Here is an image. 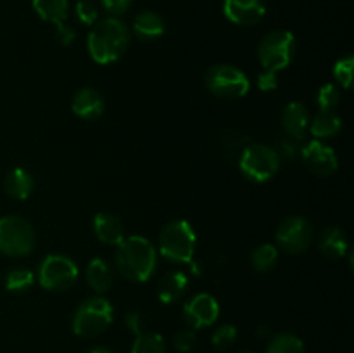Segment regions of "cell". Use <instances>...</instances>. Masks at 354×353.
I'll use <instances>...</instances> for the list:
<instances>
[{"label": "cell", "instance_id": "6da1fadb", "mask_svg": "<svg viewBox=\"0 0 354 353\" xmlns=\"http://www.w3.org/2000/svg\"><path fill=\"white\" fill-rule=\"evenodd\" d=\"M131 42L130 28L120 17L97 21L86 37V51L97 64H111L127 54Z\"/></svg>", "mask_w": 354, "mask_h": 353}, {"label": "cell", "instance_id": "7a4b0ae2", "mask_svg": "<svg viewBox=\"0 0 354 353\" xmlns=\"http://www.w3.org/2000/svg\"><path fill=\"white\" fill-rule=\"evenodd\" d=\"M114 265L127 280L145 282L158 269V249L144 235H128L118 244Z\"/></svg>", "mask_w": 354, "mask_h": 353}, {"label": "cell", "instance_id": "3957f363", "mask_svg": "<svg viewBox=\"0 0 354 353\" xmlns=\"http://www.w3.org/2000/svg\"><path fill=\"white\" fill-rule=\"evenodd\" d=\"M159 253L173 263H190L197 248V235L187 220L168 221L159 232Z\"/></svg>", "mask_w": 354, "mask_h": 353}, {"label": "cell", "instance_id": "277c9868", "mask_svg": "<svg viewBox=\"0 0 354 353\" xmlns=\"http://www.w3.org/2000/svg\"><path fill=\"white\" fill-rule=\"evenodd\" d=\"M114 320V308L102 296L86 298L73 315V332L80 338H95L109 329Z\"/></svg>", "mask_w": 354, "mask_h": 353}, {"label": "cell", "instance_id": "5b68a950", "mask_svg": "<svg viewBox=\"0 0 354 353\" xmlns=\"http://www.w3.org/2000/svg\"><path fill=\"white\" fill-rule=\"evenodd\" d=\"M297 40L292 31L273 30L261 38L258 45V59L265 69L282 71L296 57Z\"/></svg>", "mask_w": 354, "mask_h": 353}, {"label": "cell", "instance_id": "8992f818", "mask_svg": "<svg viewBox=\"0 0 354 353\" xmlns=\"http://www.w3.org/2000/svg\"><path fill=\"white\" fill-rule=\"evenodd\" d=\"M279 151L272 145L266 144H249L239 158V168L248 176L249 180L256 183H265L272 180L280 170Z\"/></svg>", "mask_w": 354, "mask_h": 353}, {"label": "cell", "instance_id": "52a82bcc", "mask_svg": "<svg viewBox=\"0 0 354 353\" xmlns=\"http://www.w3.org/2000/svg\"><path fill=\"white\" fill-rule=\"evenodd\" d=\"M204 83L206 89L220 99H241L248 96L251 89V80L248 78V75L237 66L225 64V62L211 66Z\"/></svg>", "mask_w": 354, "mask_h": 353}, {"label": "cell", "instance_id": "ba28073f", "mask_svg": "<svg viewBox=\"0 0 354 353\" xmlns=\"http://www.w3.org/2000/svg\"><path fill=\"white\" fill-rule=\"evenodd\" d=\"M35 248L33 227L23 217L0 218V253L12 258L28 256Z\"/></svg>", "mask_w": 354, "mask_h": 353}, {"label": "cell", "instance_id": "9c48e42d", "mask_svg": "<svg viewBox=\"0 0 354 353\" xmlns=\"http://www.w3.org/2000/svg\"><path fill=\"white\" fill-rule=\"evenodd\" d=\"M78 265L69 256L48 255L38 266V284L50 293H62L75 286L78 280Z\"/></svg>", "mask_w": 354, "mask_h": 353}, {"label": "cell", "instance_id": "30bf717a", "mask_svg": "<svg viewBox=\"0 0 354 353\" xmlns=\"http://www.w3.org/2000/svg\"><path fill=\"white\" fill-rule=\"evenodd\" d=\"M277 244L289 255H301L313 242V225L299 215H292L282 220L277 227Z\"/></svg>", "mask_w": 354, "mask_h": 353}, {"label": "cell", "instance_id": "8fae6325", "mask_svg": "<svg viewBox=\"0 0 354 353\" xmlns=\"http://www.w3.org/2000/svg\"><path fill=\"white\" fill-rule=\"evenodd\" d=\"M220 317V305L209 293H199L183 305V318L190 329H204L213 325Z\"/></svg>", "mask_w": 354, "mask_h": 353}, {"label": "cell", "instance_id": "7c38bea8", "mask_svg": "<svg viewBox=\"0 0 354 353\" xmlns=\"http://www.w3.org/2000/svg\"><path fill=\"white\" fill-rule=\"evenodd\" d=\"M304 166L317 176H328L337 172L339 159L334 149L324 141H311L301 149Z\"/></svg>", "mask_w": 354, "mask_h": 353}, {"label": "cell", "instance_id": "4fadbf2b", "mask_svg": "<svg viewBox=\"0 0 354 353\" xmlns=\"http://www.w3.org/2000/svg\"><path fill=\"white\" fill-rule=\"evenodd\" d=\"M223 14L237 26H252L265 17L266 6L263 0H223Z\"/></svg>", "mask_w": 354, "mask_h": 353}, {"label": "cell", "instance_id": "5bb4252c", "mask_svg": "<svg viewBox=\"0 0 354 353\" xmlns=\"http://www.w3.org/2000/svg\"><path fill=\"white\" fill-rule=\"evenodd\" d=\"M104 109H106V100H104L102 93L92 87H83V89L76 90L71 99V111L85 121H93L100 118Z\"/></svg>", "mask_w": 354, "mask_h": 353}, {"label": "cell", "instance_id": "9a60e30c", "mask_svg": "<svg viewBox=\"0 0 354 353\" xmlns=\"http://www.w3.org/2000/svg\"><path fill=\"white\" fill-rule=\"evenodd\" d=\"M311 113L306 104L292 100L282 111V127L294 141H303L310 130Z\"/></svg>", "mask_w": 354, "mask_h": 353}, {"label": "cell", "instance_id": "2e32d148", "mask_svg": "<svg viewBox=\"0 0 354 353\" xmlns=\"http://www.w3.org/2000/svg\"><path fill=\"white\" fill-rule=\"evenodd\" d=\"M93 232L95 237L100 242L109 246H118L123 241L124 235V225L118 215L109 213V211H100L93 218Z\"/></svg>", "mask_w": 354, "mask_h": 353}, {"label": "cell", "instance_id": "e0dca14e", "mask_svg": "<svg viewBox=\"0 0 354 353\" xmlns=\"http://www.w3.org/2000/svg\"><path fill=\"white\" fill-rule=\"evenodd\" d=\"M187 289H189V277L180 270H173V272L165 273L159 280L158 298L165 305H171L182 300Z\"/></svg>", "mask_w": 354, "mask_h": 353}, {"label": "cell", "instance_id": "ac0fdd59", "mask_svg": "<svg viewBox=\"0 0 354 353\" xmlns=\"http://www.w3.org/2000/svg\"><path fill=\"white\" fill-rule=\"evenodd\" d=\"M166 31V23L161 14L154 10H144L133 19V33L142 42H154Z\"/></svg>", "mask_w": 354, "mask_h": 353}, {"label": "cell", "instance_id": "d6986e66", "mask_svg": "<svg viewBox=\"0 0 354 353\" xmlns=\"http://www.w3.org/2000/svg\"><path fill=\"white\" fill-rule=\"evenodd\" d=\"M318 248H320L322 255L328 260H339L348 253L349 242L348 235L341 227H325L322 230L320 239H318Z\"/></svg>", "mask_w": 354, "mask_h": 353}, {"label": "cell", "instance_id": "ffe728a7", "mask_svg": "<svg viewBox=\"0 0 354 353\" xmlns=\"http://www.w3.org/2000/svg\"><path fill=\"white\" fill-rule=\"evenodd\" d=\"M3 190H6L7 196L16 201L28 199L35 190L33 175L24 168L10 170L3 180Z\"/></svg>", "mask_w": 354, "mask_h": 353}, {"label": "cell", "instance_id": "44dd1931", "mask_svg": "<svg viewBox=\"0 0 354 353\" xmlns=\"http://www.w3.org/2000/svg\"><path fill=\"white\" fill-rule=\"evenodd\" d=\"M342 118L337 111H318L310 121V130L317 141H327L341 134Z\"/></svg>", "mask_w": 354, "mask_h": 353}, {"label": "cell", "instance_id": "7402d4cb", "mask_svg": "<svg viewBox=\"0 0 354 353\" xmlns=\"http://www.w3.org/2000/svg\"><path fill=\"white\" fill-rule=\"evenodd\" d=\"M86 282L97 294H104L113 287L114 269L102 258H93L86 265Z\"/></svg>", "mask_w": 354, "mask_h": 353}, {"label": "cell", "instance_id": "603a6c76", "mask_svg": "<svg viewBox=\"0 0 354 353\" xmlns=\"http://www.w3.org/2000/svg\"><path fill=\"white\" fill-rule=\"evenodd\" d=\"M33 9L47 23H64L69 16V0H33Z\"/></svg>", "mask_w": 354, "mask_h": 353}, {"label": "cell", "instance_id": "cb8c5ba5", "mask_svg": "<svg viewBox=\"0 0 354 353\" xmlns=\"http://www.w3.org/2000/svg\"><path fill=\"white\" fill-rule=\"evenodd\" d=\"M266 353H306V350L299 336L292 332H279L270 338Z\"/></svg>", "mask_w": 354, "mask_h": 353}, {"label": "cell", "instance_id": "d4e9b609", "mask_svg": "<svg viewBox=\"0 0 354 353\" xmlns=\"http://www.w3.org/2000/svg\"><path fill=\"white\" fill-rule=\"evenodd\" d=\"M277 263H279V249H277V246L265 242V244L252 249L251 265L256 272H270V270L275 269Z\"/></svg>", "mask_w": 354, "mask_h": 353}, {"label": "cell", "instance_id": "484cf974", "mask_svg": "<svg viewBox=\"0 0 354 353\" xmlns=\"http://www.w3.org/2000/svg\"><path fill=\"white\" fill-rule=\"evenodd\" d=\"M35 273L26 266H16V269L9 270L6 275V289L10 293H26L33 287Z\"/></svg>", "mask_w": 354, "mask_h": 353}, {"label": "cell", "instance_id": "4316f807", "mask_svg": "<svg viewBox=\"0 0 354 353\" xmlns=\"http://www.w3.org/2000/svg\"><path fill=\"white\" fill-rule=\"evenodd\" d=\"M131 353H168L166 343L158 332H138L131 345Z\"/></svg>", "mask_w": 354, "mask_h": 353}, {"label": "cell", "instance_id": "83f0119b", "mask_svg": "<svg viewBox=\"0 0 354 353\" xmlns=\"http://www.w3.org/2000/svg\"><path fill=\"white\" fill-rule=\"evenodd\" d=\"M353 71H354V55L348 54L335 62L334 69H332V75H334L335 82H337L339 87L349 90L353 87Z\"/></svg>", "mask_w": 354, "mask_h": 353}, {"label": "cell", "instance_id": "f1b7e54d", "mask_svg": "<svg viewBox=\"0 0 354 353\" xmlns=\"http://www.w3.org/2000/svg\"><path fill=\"white\" fill-rule=\"evenodd\" d=\"M341 102V89L335 83H325L317 93V104L320 111H335Z\"/></svg>", "mask_w": 354, "mask_h": 353}, {"label": "cell", "instance_id": "f546056e", "mask_svg": "<svg viewBox=\"0 0 354 353\" xmlns=\"http://www.w3.org/2000/svg\"><path fill=\"white\" fill-rule=\"evenodd\" d=\"M237 327L232 324H225L220 325L216 331L213 332V338H211V343H213L214 348L218 350H228L235 345L237 341Z\"/></svg>", "mask_w": 354, "mask_h": 353}, {"label": "cell", "instance_id": "4dcf8cb0", "mask_svg": "<svg viewBox=\"0 0 354 353\" xmlns=\"http://www.w3.org/2000/svg\"><path fill=\"white\" fill-rule=\"evenodd\" d=\"M75 14L80 23L85 26H93L99 21V7L92 0H78L75 6Z\"/></svg>", "mask_w": 354, "mask_h": 353}, {"label": "cell", "instance_id": "1f68e13d", "mask_svg": "<svg viewBox=\"0 0 354 353\" xmlns=\"http://www.w3.org/2000/svg\"><path fill=\"white\" fill-rule=\"evenodd\" d=\"M196 343H197V334L196 331L190 327L182 329V331L176 332L175 338H173V345H175V348L178 350L180 353H189L190 350H194Z\"/></svg>", "mask_w": 354, "mask_h": 353}, {"label": "cell", "instance_id": "d6a6232c", "mask_svg": "<svg viewBox=\"0 0 354 353\" xmlns=\"http://www.w3.org/2000/svg\"><path fill=\"white\" fill-rule=\"evenodd\" d=\"M258 87L261 92H273V90L279 89V76H277V71L263 69L258 75Z\"/></svg>", "mask_w": 354, "mask_h": 353}, {"label": "cell", "instance_id": "836d02e7", "mask_svg": "<svg viewBox=\"0 0 354 353\" xmlns=\"http://www.w3.org/2000/svg\"><path fill=\"white\" fill-rule=\"evenodd\" d=\"M75 38H76L75 28L66 24V21L64 23L55 24V40H57L59 45L68 47V45H71L73 42H75Z\"/></svg>", "mask_w": 354, "mask_h": 353}, {"label": "cell", "instance_id": "e575fe53", "mask_svg": "<svg viewBox=\"0 0 354 353\" xmlns=\"http://www.w3.org/2000/svg\"><path fill=\"white\" fill-rule=\"evenodd\" d=\"M131 2H133V0H100L104 9H106L109 14H113L114 17L127 12V10L131 7Z\"/></svg>", "mask_w": 354, "mask_h": 353}, {"label": "cell", "instance_id": "d590c367", "mask_svg": "<svg viewBox=\"0 0 354 353\" xmlns=\"http://www.w3.org/2000/svg\"><path fill=\"white\" fill-rule=\"evenodd\" d=\"M124 325L128 327V331L138 334V332H142V315L138 311H128L124 315Z\"/></svg>", "mask_w": 354, "mask_h": 353}, {"label": "cell", "instance_id": "8d00e7d4", "mask_svg": "<svg viewBox=\"0 0 354 353\" xmlns=\"http://www.w3.org/2000/svg\"><path fill=\"white\" fill-rule=\"evenodd\" d=\"M90 353H114V352L111 348H107V346H95L93 350H90Z\"/></svg>", "mask_w": 354, "mask_h": 353}, {"label": "cell", "instance_id": "74e56055", "mask_svg": "<svg viewBox=\"0 0 354 353\" xmlns=\"http://www.w3.org/2000/svg\"><path fill=\"white\" fill-rule=\"evenodd\" d=\"M258 334L261 336V338H266V334H268V329H266V327H261V329H258Z\"/></svg>", "mask_w": 354, "mask_h": 353}, {"label": "cell", "instance_id": "f35d334b", "mask_svg": "<svg viewBox=\"0 0 354 353\" xmlns=\"http://www.w3.org/2000/svg\"><path fill=\"white\" fill-rule=\"evenodd\" d=\"M241 353H254V352H249V350H245V352H241Z\"/></svg>", "mask_w": 354, "mask_h": 353}]
</instances>
